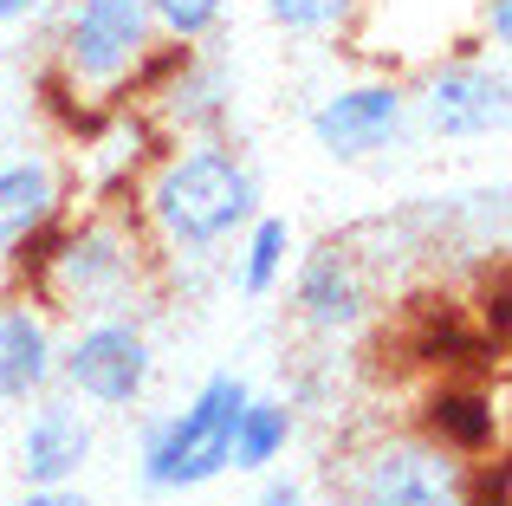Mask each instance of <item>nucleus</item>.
<instances>
[{
  "label": "nucleus",
  "instance_id": "nucleus-1",
  "mask_svg": "<svg viewBox=\"0 0 512 506\" xmlns=\"http://www.w3.org/2000/svg\"><path fill=\"white\" fill-rule=\"evenodd\" d=\"M26 247L33 253H13L20 299L46 318H124L163 286V253L124 202H91L78 221H52Z\"/></svg>",
  "mask_w": 512,
  "mask_h": 506
},
{
  "label": "nucleus",
  "instance_id": "nucleus-2",
  "mask_svg": "<svg viewBox=\"0 0 512 506\" xmlns=\"http://www.w3.org/2000/svg\"><path fill=\"white\" fill-rule=\"evenodd\" d=\"M260 215V176L227 137H182L150 163L137 221L163 260H208Z\"/></svg>",
  "mask_w": 512,
  "mask_h": 506
},
{
  "label": "nucleus",
  "instance_id": "nucleus-3",
  "mask_svg": "<svg viewBox=\"0 0 512 506\" xmlns=\"http://www.w3.org/2000/svg\"><path fill=\"white\" fill-rule=\"evenodd\" d=\"M163 39L150 26L143 0H65L59 33H52V91L72 104L78 130L143 85Z\"/></svg>",
  "mask_w": 512,
  "mask_h": 506
},
{
  "label": "nucleus",
  "instance_id": "nucleus-4",
  "mask_svg": "<svg viewBox=\"0 0 512 506\" xmlns=\"http://www.w3.org/2000/svg\"><path fill=\"white\" fill-rule=\"evenodd\" d=\"M253 383L240 370H214V377L195 383L182 409H169L163 422L143 429V455L137 474L150 494H195V487L221 481L227 461H234V422L247 409Z\"/></svg>",
  "mask_w": 512,
  "mask_h": 506
},
{
  "label": "nucleus",
  "instance_id": "nucleus-5",
  "mask_svg": "<svg viewBox=\"0 0 512 506\" xmlns=\"http://www.w3.org/2000/svg\"><path fill=\"white\" fill-rule=\"evenodd\" d=\"M331 487L344 506H461L467 461L435 448L422 429L370 435L331 461Z\"/></svg>",
  "mask_w": 512,
  "mask_h": 506
},
{
  "label": "nucleus",
  "instance_id": "nucleus-6",
  "mask_svg": "<svg viewBox=\"0 0 512 506\" xmlns=\"http://www.w3.org/2000/svg\"><path fill=\"white\" fill-rule=\"evenodd\" d=\"M52 383L78 396L85 409H137L156 383V344L137 312L124 318H85L72 338H59V364Z\"/></svg>",
  "mask_w": 512,
  "mask_h": 506
},
{
  "label": "nucleus",
  "instance_id": "nucleus-7",
  "mask_svg": "<svg viewBox=\"0 0 512 506\" xmlns=\"http://www.w3.org/2000/svg\"><path fill=\"white\" fill-rule=\"evenodd\" d=\"M506 111H512V85H506V59H493V52H448V59L422 65L409 85V117L435 143L500 137Z\"/></svg>",
  "mask_w": 512,
  "mask_h": 506
},
{
  "label": "nucleus",
  "instance_id": "nucleus-8",
  "mask_svg": "<svg viewBox=\"0 0 512 506\" xmlns=\"http://www.w3.org/2000/svg\"><path fill=\"white\" fill-rule=\"evenodd\" d=\"M409 85L402 72H363L350 85H331L312 104V143L331 163H370L409 137Z\"/></svg>",
  "mask_w": 512,
  "mask_h": 506
},
{
  "label": "nucleus",
  "instance_id": "nucleus-9",
  "mask_svg": "<svg viewBox=\"0 0 512 506\" xmlns=\"http://www.w3.org/2000/svg\"><path fill=\"white\" fill-rule=\"evenodd\" d=\"M91 455H98V409H85L65 390L33 396L20 448H13L20 487H78V474L91 468Z\"/></svg>",
  "mask_w": 512,
  "mask_h": 506
},
{
  "label": "nucleus",
  "instance_id": "nucleus-10",
  "mask_svg": "<svg viewBox=\"0 0 512 506\" xmlns=\"http://www.w3.org/2000/svg\"><path fill=\"white\" fill-rule=\"evenodd\" d=\"M292 318L312 338H350L370 318V273L350 241H318L292 266Z\"/></svg>",
  "mask_w": 512,
  "mask_h": 506
},
{
  "label": "nucleus",
  "instance_id": "nucleus-11",
  "mask_svg": "<svg viewBox=\"0 0 512 506\" xmlns=\"http://www.w3.org/2000/svg\"><path fill=\"white\" fill-rule=\"evenodd\" d=\"M65 215V176L52 156H13L0 163V260L26 253V241Z\"/></svg>",
  "mask_w": 512,
  "mask_h": 506
},
{
  "label": "nucleus",
  "instance_id": "nucleus-12",
  "mask_svg": "<svg viewBox=\"0 0 512 506\" xmlns=\"http://www.w3.org/2000/svg\"><path fill=\"white\" fill-rule=\"evenodd\" d=\"M52 364H59L52 318L33 312L26 299H7L0 305V403H33V396H46Z\"/></svg>",
  "mask_w": 512,
  "mask_h": 506
},
{
  "label": "nucleus",
  "instance_id": "nucleus-13",
  "mask_svg": "<svg viewBox=\"0 0 512 506\" xmlns=\"http://www.w3.org/2000/svg\"><path fill=\"white\" fill-rule=\"evenodd\" d=\"M422 435L435 448H448L454 461H487V455H500L506 422H500V409H493L487 390H474V383H441L422 409Z\"/></svg>",
  "mask_w": 512,
  "mask_h": 506
},
{
  "label": "nucleus",
  "instance_id": "nucleus-14",
  "mask_svg": "<svg viewBox=\"0 0 512 506\" xmlns=\"http://www.w3.org/2000/svg\"><path fill=\"white\" fill-rule=\"evenodd\" d=\"M292 435H299V403L292 396H247L234 422V461L227 474H273L286 461Z\"/></svg>",
  "mask_w": 512,
  "mask_h": 506
},
{
  "label": "nucleus",
  "instance_id": "nucleus-15",
  "mask_svg": "<svg viewBox=\"0 0 512 506\" xmlns=\"http://www.w3.org/2000/svg\"><path fill=\"white\" fill-rule=\"evenodd\" d=\"M286 260H292V221L260 208V215L240 228V266H234L240 299H266V292L286 279Z\"/></svg>",
  "mask_w": 512,
  "mask_h": 506
},
{
  "label": "nucleus",
  "instance_id": "nucleus-16",
  "mask_svg": "<svg viewBox=\"0 0 512 506\" xmlns=\"http://www.w3.org/2000/svg\"><path fill=\"white\" fill-rule=\"evenodd\" d=\"M260 7L292 39H350L363 0H260Z\"/></svg>",
  "mask_w": 512,
  "mask_h": 506
},
{
  "label": "nucleus",
  "instance_id": "nucleus-17",
  "mask_svg": "<svg viewBox=\"0 0 512 506\" xmlns=\"http://www.w3.org/2000/svg\"><path fill=\"white\" fill-rule=\"evenodd\" d=\"M143 7H150L156 39L169 46H208L227 20V0H143Z\"/></svg>",
  "mask_w": 512,
  "mask_h": 506
},
{
  "label": "nucleus",
  "instance_id": "nucleus-18",
  "mask_svg": "<svg viewBox=\"0 0 512 506\" xmlns=\"http://www.w3.org/2000/svg\"><path fill=\"white\" fill-rule=\"evenodd\" d=\"M474 46L493 59L512 46V0H474Z\"/></svg>",
  "mask_w": 512,
  "mask_h": 506
},
{
  "label": "nucleus",
  "instance_id": "nucleus-19",
  "mask_svg": "<svg viewBox=\"0 0 512 506\" xmlns=\"http://www.w3.org/2000/svg\"><path fill=\"white\" fill-rule=\"evenodd\" d=\"M253 506H312V494H305L299 474H266L260 494H253Z\"/></svg>",
  "mask_w": 512,
  "mask_h": 506
},
{
  "label": "nucleus",
  "instance_id": "nucleus-20",
  "mask_svg": "<svg viewBox=\"0 0 512 506\" xmlns=\"http://www.w3.org/2000/svg\"><path fill=\"white\" fill-rule=\"evenodd\" d=\"M13 506H91L85 487H20Z\"/></svg>",
  "mask_w": 512,
  "mask_h": 506
},
{
  "label": "nucleus",
  "instance_id": "nucleus-21",
  "mask_svg": "<svg viewBox=\"0 0 512 506\" xmlns=\"http://www.w3.org/2000/svg\"><path fill=\"white\" fill-rule=\"evenodd\" d=\"M39 7H46V0H0V26H13V20H33Z\"/></svg>",
  "mask_w": 512,
  "mask_h": 506
}]
</instances>
